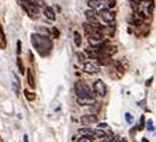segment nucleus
Instances as JSON below:
<instances>
[{"label":"nucleus","mask_w":156,"mask_h":142,"mask_svg":"<svg viewBox=\"0 0 156 142\" xmlns=\"http://www.w3.org/2000/svg\"><path fill=\"white\" fill-rule=\"evenodd\" d=\"M31 42H33L34 48L37 49V52L42 56H47L49 55L52 49V41L45 35H40V34H33L31 35Z\"/></svg>","instance_id":"nucleus-1"},{"label":"nucleus","mask_w":156,"mask_h":142,"mask_svg":"<svg viewBox=\"0 0 156 142\" xmlns=\"http://www.w3.org/2000/svg\"><path fill=\"white\" fill-rule=\"evenodd\" d=\"M77 103L80 106H94L96 98L94 96H84V97H77Z\"/></svg>","instance_id":"nucleus-8"},{"label":"nucleus","mask_w":156,"mask_h":142,"mask_svg":"<svg viewBox=\"0 0 156 142\" xmlns=\"http://www.w3.org/2000/svg\"><path fill=\"white\" fill-rule=\"evenodd\" d=\"M27 80H28V84L31 86V89L35 87V82H34V76L31 73V70H28V73H27Z\"/></svg>","instance_id":"nucleus-14"},{"label":"nucleus","mask_w":156,"mask_h":142,"mask_svg":"<svg viewBox=\"0 0 156 142\" xmlns=\"http://www.w3.org/2000/svg\"><path fill=\"white\" fill-rule=\"evenodd\" d=\"M21 54V41H17V55Z\"/></svg>","instance_id":"nucleus-25"},{"label":"nucleus","mask_w":156,"mask_h":142,"mask_svg":"<svg viewBox=\"0 0 156 142\" xmlns=\"http://www.w3.org/2000/svg\"><path fill=\"white\" fill-rule=\"evenodd\" d=\"M115 0H89L90 10H94L97 13L104 10H113L115 7Z\"/></svg>","instance_id":"nucleus-2"},{"label":"nucleus","mask_w":156,"mask_h":142,"mask_svg":"<svg viewBox=\"0 0 156 142\" xmlns=\"http://www.w3.org/2000/svg\"><path fill=\"white\" fill-rule=\"evenodd\" d=\"M44 16L48 18V20H51V21H55V11L52 10V7H49V6H47V7L44 9Z\"/></svg>","instance_id":"nucleus-12"},{"label":"nucleus","mask_w":156,"mask_h":142,"mask_svg":"<svg viewBox=\"0 0 156 142\" xmlns=\"http://www.w3.org/2000/svg\"><path fill=\"white\" fill-rule=\"evenodd\" d=\"M91 137L93 138H105L107 137V134H105L103 130H91Z\"/></svg>","instance_id":"nucleus-13"},{"label":"nucleus","mask_w":156,"mask_h":142,"mask_svg":"<svg viewBox=\"0 0 156 142\" xmlns=\"http://www.w3.org/2000/svg\"><path fill=\"white\" fill-rule=\"evenodd\" d=\"M144 124H145V117L142 115L141 120H139V127H138V130H142V128H144Z\"/></svg>","instance_id":"nucleus-24"},{"label":"nucleus","mask_w":156,"mask_h":142,"mask_svg":"<svg viewBox=\"0 0 156 142\" xmlns=\"http://www.w3.org/2000/svg\"><path fill=\"white\" fill-rule=\"evenodd\" d=\"M17 66H18V69H20V73H24V65H23L20 58H17Z\"/></svg>","instance_id":"nucleus-20"},{"label":"nucleus","mask_w":156,"mask_h":142,"mask_svg":"<svg viewBox=\"0 0 156 142\" xmlns=\"http://www.w3.org/2000/svg\"><path fill=\"white\" fill-rule=\"evenodd\" d=\"M117 142H128V141H127V139H125V138H120V139H118V141H117Z\"/></svg>","instance_id":"nucleus-29"},{"label":"nucleus","mask_w":156,"mask_h":142,"mask_svg":"<svg viewBox=\"0 0 156 142\" xmlns=\"http://www.w3.org/2000/svg\"><path fill=\"white\" fill-rule=\"evenodd\" d=\"M152 80H153V77H149V79L146 80V86H151V83H152Z\"/></svg>","instance_id":"nucleus-28"},{"label":"nucleus","mask_w":156,"mask_h":142,"mask_svg":"<svg viewBox=\"0 0 156 142\" xmlns=\"http://www.w3.org/2000/svg\"><path fill=\"white\" fill-rule=\"evenodd\" d=\"M37 34L48 37V35H49V30H47L45 27H37Z\"/></svg>","instance_id":"nucleus-15"},{"label":"nucleus","mask_w":156,"mask_h":142,"mask_svg":"<svg viewBox=\"0 0 156 142\" xmlns=\"http://www.w3.org/2000/svg\"><path fill=\"white\" fill-rule=\"evenodd\" d=\"M146 130H148V131H153V122H152V120H148V122H146Z\"/></svg>","instance_id":"nucleus-23"},{"label":"nucleus","mask_w":156,"mask_h":142,"mask_svg":"<svg viewBox=\"0 0 156 142\" xmlns=\"http://www.w3.org/2000/svg\"><path fill=\"white\" fill-rule=\"evenodd\" d=\"M77 142H93V138L91 137H80Z\"/></svg>","instance_id":"nucleus-19"},{"label":"nucleus","mask_w":156,"mask_h":142,"mask_svg":"<svg viewBox=\"0 0 156 142\" xmlns=\"http://www.w3.org/2000/svg\"><path fill=\"white\" fill-rule=\"evenodd\" d=\"M24 142H28V137L27 135H24Z\"/></svg>","instance_id":"nucleus-30"},{"label":"nucleus","mask_w":156,"mask_h":142,"mask_svg":"<svg viewBox=\"0 0 156 142\" xmlns=\"http://www.w3.org/2000/svg\"><path fill=\"white\" fill-rule=\"evenodd\" d=\"M93 87H94V94H98V96H101V97H104L107 94V86H105V83L101 79L96 80Z\"/></svg>","instance_id":"nucleus-7"},{"label":"nucleus","mask_w":156,"mask_h":142,"mask_svg":"<svg viewBox=\"0 0 156 142\" xmlns=\"http://www.w3.org/2000/svg\"><path fill=\"white\" fill-rule=\"evenodd\" d=\"M0 48H2V49L6 48V38H4V33L2 28H0Z\"/></svg>","instance_id":"nucleus-16"},{"label":"nucleus","mask_w":156,"mask_h":142,"mask_svg":"<svg viewBox=\"0 0 156 142\" xmlns=\"http://www.w3.org/2000/svg\"><path fill=\"white\" fill-rule=\"evenodd\" d=\"M77 58H79V61L80 62H86V58H84V55L83 54H77Z\"/></svg>","instance_id":"nucleus-26"},{"label":"nucleus","mask_w":156,"mask_h":142,"mask_svg":"<svg viewBox=\"0 0 156 142\" xmlns=\"http://www.w3.org/2000/svg\"><path fill=\"white\" fill-rule=\"evenodd\" d=\"M75 93H76L77 97H84V96H96L93 89L90 86H87L83 82H77L75 84Z\"/></svg>","instance_id":"nucleus-5"},{"label":"nucleus","mask_w":156,"mask_h":142,"mask_svg":"<svg viewBox=\"0 0 156 142\" xmlns=\"http://www.w3.org/2000/svg\"><path fill=\"white\" fill-rule=\"evenodd\" d=\"M80 121H82L83 125H89V124H96L98 121V118L96 114H90V115H83L80 118Z\"/></svg>","instance_id":"nucleus-10"},{"label":"nucleus","mask_w":156,"mask_h":142,"mask_svg":"<svg viewBox=\"0 0 156 142\" xmlns=\"http://www.w3.org/2000/svg\"><path fill=\"white\" fill-rule=\"evenodd\" d=\"M107 127H108V125L104 124V122H101V124H97V128H98V130H105Z\"/></svg>","instance_id":"nucleus-27"},{"label":"nucleus","mask_w":156,"mask_h":142,"mask_svg":"<svg viewBox=\"0 0 156 142\" xmlns=\"http://www.w3.org/2000/svg\"><path fill=\"white\" fill-rule=\"evenodd\" d=\"M155 9V2L153 0H141L139 2V7L136 11H139L144 17H151Z\"/></svg>","instance_id":"nucleus-4"},{"label":"nucleus","mask_w":156,"mask_h":142,"mask_svg":"<svg viewBox=\"0 0 156 142\" xmlns=\"http://www.w3.org/2000/svg\"><path fill=\"white\" fill-rule=\"evenodd\" d=\"M98 17H100V21L105 26H108V24H114L115 21V14H114L111 10H104V11H100L98 13Z\"/></svg>","instance_id":"nucleus-6"},{"label":"nucleus","mask_w":156,"mask_h":142,"mask_svg":"<svg viewBox=\"0 0 156 142\" xmlns=\"http://www.w3.org/2000/svg\"><path fill=\"white\" fill-rule=\"evenodd\" d=\"M125 121H127L128 124H132V122H134V117H132V114L125 113Z\"/></svg>","instance_id":"nucleus-18"},{"label":"nucleus","mask_w":156,"mask_h":142,"mask_svg":"<svg viewBox=\"0 0 156 142\" xmlns=\"http://www.w3.org/2000/svg\"><path fill=\"white\" fill-rule=\"evenodd\" d=\"M24 94H26L27 100H34V98H35V96H34V93H30L28 90H26V91H24Z\"/></svg>","instance_id":"nucleus-21"},{"label":"nucleus","mask_w":156,"mask_h":142,"mask_svg":"<svg viewBox=\"0 0 156 142\" xmlns=\"http://www.w3.org/2000/svg\"><path fill=\"white\" fill-rule=\"evenodd\" d=\"M142 142H149L148 138H142Z\"/></svg>","instance_id":"nucleus-31"},{"label":"nucleus","mask_w":156,"mask_h":142,"mask_svg":"<svg viewBox=\"0 0 156 142\" xmlns=\"http://www.w3.org/2000/svg\"><path fill=\"white\" fill-rule=\"evenodd\" d=\"M18 4L21 6V9L27 13L28 17H31L33 20H35L40 14V10H38V4L30 2V0H18Z\"/></svg>","instance_id":"nucleus-3"},{"label":"nucleus","mask_w":156,"mask_h":142,"mask_svg":"<svg viewBox=\"0 0 156 142\" xmlns=\"http://www.w3.org/2000/svg\"><path fill=\"white\" fill-rule=\"evenodd\" d=\"M83 70L87 73H98L100 72V68H98L97 63H93V62H86L83 66Z\"/></svg>","instance_id":"nucleus-9"},{"label":"nucleus","mask_w":156,"mask_h":142,"mask_svg":"<svg viewBox=\"0 0 156 142\" xmlns=\"http://www.w3.org/2000/svg\"><path fill=\"white\" fill-rule=\"evenodd\" d=\"M144 20H145V17H144L139 11H134V14L131 17V23H132L134 26H142Z\"/></svg>","instance_id":"nucleus-11"},{"label":"nucleus","mask_w":156,"mask_h":142,"mask_svg":"<svg viewBox=\"0 0 156 142\" xmlns=\"http://www.w3.org/2000/svg\"><path fill=\"white\" fill-rule=\"evenodd\" d=\"M51 34L54 35V38H59V31H58V28H55V27H52Z\"/></svg>","instance_id":"nucleus-22"},{"label":"nucleus","mask_w":156,"mask_h":142,"mask_svg":"<svg viewBox=\"0 0 156 142\" xmlns=\"http://www.w3.org/2000/svg\"><path fill=\"white\" fill-rule=\"evenodd\" d=\"M73 38H75V44H76V47H80V45H82V38H80V34L77 33V31H75Z\"/></svg>","instance_id":"nucleus-17"}]
</instances>
